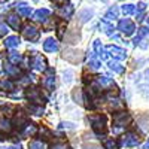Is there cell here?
<instances>
[{
    "instance_id": "cell-4",
    "label": "cell",
    "mask_w": 149,
    "mask_h": 149,
    "mask_svg": "<svg viewBox=\"0 0 149 149\" xmlns=\"http://www.w3.org/2000/svg\"><path fill=\"white\" fill-rule=\"evenodd\" d=\"M46 15H48V10L46 9H39L34 14V18L36 19H43V17H46Z\"/></svg>"
},
{
    "instance_id": "cell-3",
    "label": "cell",
    "mask_w": 149,
    "mask_h": 149,
    "mask_svg": "<svg viewBox=\"0 0 149 149\" xmlns=\"http://www.w3.org/2000/svg\"><path fill=\"white\" fill-rule=\"evenodd\" d=\"M18 37H15V36H12V37H8V39L5 40V43H6V46H9V48H12V46H15V45H18Z\"/></svg>"
},
{
    "instance_id": "cell-6",
    "label": "cell",
    "mask_w": 149,
    "mask_h": 149,
    "mask_svg": "<svg viewBox=\"0 0 149 149\" xmlns=\"http://www.w3.org/2000/svg\"><path fill=\"white\" fill-rule=\"evenodd\" d=\"M6 33H8V27L5 26V24L0 22V36H3V34H6Z\"/></svg>"
},
{
    "instance_id": "cell-8",
    "label": "cell",
    "mask_w": 149,
    "mask_h": 149,
    "mask_svg": "<svg viewBox=\"0 0 149 149\" xmlns=\"http://www.w3.org/2000/svg\"><path fill=\"white\" fill-rule=\"evenodd\" d=\"M19 14H21V15H29V14H30V9H29V8H21V9H19Z\"/></svg>"
},
{
    "instance_id": "cell-7",
    "label": "cell",
    "mask_w": 149,
    "mask_h": 149,
    "mask_svg": "<svg viewBox=\"0 0 149 149\" xmlns=\"http://www.w3.org/2000/svg\"><path fill=\"white\" fill-rule=\"evenodd\" d=\"M0 86H2L3 90H6V88L9 90V88H10V82H8V81H2V82H0Z\"/></svg>"
},
{
    "instance_id": "cell-5",
    "label": "cell",
    "mask_w": 149,
    "mask_h": 149,
    "mask_svg": "<svg viewBox=\"0 0 149 149\" xmlns=\"http://www.w3.org/2000/svg\"><path fill=\"white\" fill-rule=\"evenodd\" d=\"M0 130H6V131H9L10 130V127H9V122L8 121H0Z\"/></svg>"
},
{
    "instance_id": "cell-1",
    "label": "cell",
    "mask_w": 149,
    "mask_h": 149,
    "mask_svg": "<svg viewBox=\"0 0 149 149\" xmlns=\"http://www.w3.org/2000/svg\"><path fill=\"white\" fill-rule=\"evenodd\" d=\"M64 58L72 61V63H78L81 60V52L79 51H73V49H69V51L64 52Z\"/></svg>"
},
{
    "instance_id": "cell-2",
    "label": "cell",
    "mask_w": 149,
    "mask_h": 149,
    "mask_svg": "<svg viewBox=\"0 0 149 149\" xmlns=\"http://www.w3.org/2000/svg\"><path fill=\"white\" fill-rule=\"evenodd\" d=\"M8 22L10 24L12 27H15V29H18V26H19V19L15 15H9L8 17Z\"/></svg>"
}]
</instances>
